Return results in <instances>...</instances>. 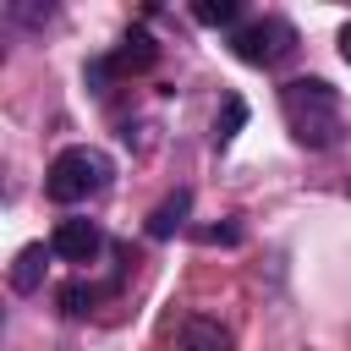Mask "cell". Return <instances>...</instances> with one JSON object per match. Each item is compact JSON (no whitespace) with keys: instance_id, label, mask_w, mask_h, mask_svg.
Wrapping results in <instances>:
<instances>
[{"instance_id":"cell-1","label":"cell","mask_w":351,"mask_h":351,"mask_svg":"<svg viewBox=\"0 0 351 351\" xmlns=\"http://www.w3.org/2000/svg\"><path fill=\"white\" fill-rule=\"evenodd\" d=\"M280 115H285L291 137H296L302 148H313V154L340 148L346 132H351V104H346V93H340L335 82H324V77H291V82L280 88Z\"/></svg>"},{"instance_id":"cell-2","label":"cell","mask_w":351,"mask_h":351,"mask_svg":"<svg viewBox=\"0 0 351 351\" xmlns=\"http://www.w3.org/2000/svg\"><path fill=\"white\" fill-rule=\"evenodd\" d=\"M110 181H115V165H110V154H104V148H88V143H77V148H60V154L49 159V170H44V197L71 208V203H88V197H99Z\"/></svg>"},{"instance_id":"cell-3","label":"cell","mask_w":351,"mask_h":351,"mask_svg":"<svg viewBox=\"0 0 351 351\" xmlns=\"http://www.w3.org/2000/svg\"><path fill=\"white\" fill-rule=\"evenodd\" d=\"M230 49H236V60H247V66H280V60L296 49V27H291L285 16H252V22H241V27L230 33Z\"/></svg>"},{"instance_id":"cell-4","label":"cell","mask_w":351,"mask_h":351,"mask_svg":"<svg viewBox=\"0 0 351 351\" xmlns=\"http://www.w3.org/2000/svg\"><path fill=\"white\" fill-rule=\"evenodd\" d=\"M49 252H55L60 263H93V258L104 252V230H99L93 219H60L55 236H49Z\"/></svg>"},{"instance_id":"cell-5","label":"cell","mask_w":351,"mask_h":351,"mask_svg":"<svg viewBox=\"0 0 351 351\" xmlns=\"http://www.w3.org/2000/svg\"><path fill=\"white\" fill-rule=\"evenodd\" d=\"M154 60H159V44H154V38L143 33V27H132V33H126V44H121V49L110 55L115 77H126V71H148Z\"/></svg>"},{"instance_id":"cell-6","label":"cell","mask_w":351,"mask_h":351,"mask_svg":"<svg viewBox=\"0 0 351 351\" xmlns=\"http://www.w3.org/2000/svg\"><path fill=\"white\" fill-rule=\"evenodd\" d=\"M186 214H192V192L181 186V192H170V197L148 214V236H154V241H170V236L186 225Z\"/></svg>"},{"instance_id":"cell-7","label":"cell","mask_w":351,"mask_h":351,"mask_svg":"<svg viewBox=\"0 0 351 351\" xmlns=\"http://www.w3.org/2000/svg\"><path fill=\"white\" fill-rule=\"evenodd\" d=\"M44 258H49V252H44V241L22 247V252H16V263H11V291H22V296H27V291H38V285H44Z\"/></svg>"},{"instance_id":"cell-8","label":"cell","mask_w":351,"mask_h":351,"mask_svg":"<svg viewBox=\"0 0 351 351\" xmlns=\"http://www.w3.org/2000/svg\"><path fill=\"white\" fill-rule=\"evenodd\" d=\"M181 351H230V335L214 318H186L181 329Z\"/></svg>"},{"instance_id":"cell-9","label":"cell","mask_w":351,"mask_h":351,"mask_svg":"<svg viewBox=\"0 0 351 351\" xmlns=\"http://www.w3.org/2000/svg\"><path fill=\"white\" fill-rule=\"evenodd\" d=\"M192 16H197L203 27H230V33L241 27V22H236V16H241V5H236V0H197V5H192Z\"/></svg>"},{"instance_id":"cell-10","label":"cell","mask_w":351,"mask_h":351,"mask_svg":"<svg viewBox=\"0 0 351 351\" xmlns=\"http://www.w3.org/2000/svg\"><path fill=\"white\" fill-rule=\"evenodd\" d=\"M99 296H104L99 285H82V280H77V285H60V296H55V302H60V313H66V318H82V313H93V302H99Z\"/></svg>"},{"instance_id":"cell-11","label":"cell","mask_w":351,"mask_h":351,"mask_svg":"<svg viewBox=\"0 0 351 351\" xmlns=\"http://www.w3.org/2000/svg\"><path fill=\"white\" fill-rule=\"evenodd\" d=\"M241 121H247V104H241V99L230 93V99H225V115H214V143L225 148V143H230V137L241 132Z\"/></svg>"},{"instance_id":"cell-12","label":"cell","mask_w":351,"mask_h":351,"mask_svg":"<svg viewBox=\"0 0 351 351\" xmlns=\"http://www.w3.org/2000/svg\"><path fill=\"white\" fill-rule=\"evenodd\" d=\"M197 241H208V247H241V225H208Z\"/></svg>"},{"instance_id":"cell-13","label":"cell","mask_w":351,"mask_h":351,"mask_svg":"<svg viewBox=\"0 0 351 351\" xmlns=\"http://www.w3.org/2000/svg\"><path fill=\"white\" fill-rule=\"evenodd\" d=\"M340 60H346V66H351V22H346V27H340Z\"/></svg>"}]
</instances>
